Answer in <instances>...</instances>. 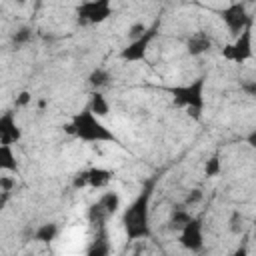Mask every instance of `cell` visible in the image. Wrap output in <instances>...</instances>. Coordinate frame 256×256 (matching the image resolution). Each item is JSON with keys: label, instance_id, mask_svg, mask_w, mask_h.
Listing matches in <instances>:
<instances>
[{"label": "cell", "instance_id": "30", "mask_svg": "<svg viewBox=\"0 0 256 256\" xmlns=\"http://www.w3.org/2000/svg\"><path fill=\"white\" fill-rule=\"evenodd\" d=\"M254 238H256V224H254Z\"/></svg>", "mask_w": 256, "mask_h": 256}, {"label": "cell", "instance_id": "5", "mask_svg": "<svg viewBox=\"0 0 256 256\" xmlns=\"http://www.w3.org/2000/svg\"><path fill=\"white\" fill-rule=\"evenodd\" d=\"M76 14L82 24H100L108 16H112V6L108 0H90L82 2L76 8Z\"/></svg>", "mask_w": 256, "mask_h": 256}, {"label": "cell", "instance_id": "26", "mask_svg": "<svg viewBox=\"0 0 256 256\" xmlns=\"http://www.w3.org/2000/svg\"><path fill=\"white\" fill-rule=\"evenodd\" d=\"M230 230H232L234 234H238V232L242 230V216H240L238 212H234V214H232V220H230Z\"/></svg>", "mask_w": 256, "mask_h": 256}, {"label": "cell", "instance_id": "14", "mask_svg": "<svg viewBox=\"0 0 256 256\" xmlns=\"http://www.w3.org/2000/svg\"><path fill=\"white\" fill-rule=\"evenodd\" d=\"M0 168L6 172L18 170V162H16V154L12 152V146H0Z\"/></svg>", "mask_w": 256, "mask_h": 256}, {"label": "cell", "instance_id": "13", "mask_svg": "<svg viewBox=\"0 0 256 256\" xmlns=\"http://www.w3.org/2000/svg\"><path fill=\"white\" fill-rule=\"evenodd\" d=\"M88 108H90V112H92L94 116H98V118H104V116H108V112H110V106H108L104 94H100L98 90H94V92L90 94V104H88Z\"/></svg>", "mask_w": 256, "mask_h": 256}, {"label": "cell", "instance_id": "2", "mask_svg": "<svg viewBox=\"0 0 256 256\" xmlns=\"http://www.w3.org/2000/svg\"><path fill=\"white\" fill-rule=\"evenodd\" d=\"M66 130L70 134H74L78 140H84V142H114V144H120V140L114 136V132L110 128H106L100 122V118L90 112L88 106L82 112L72 116Z\"/></svg>", "mask_w": 256, "mask_h": 256}, {"label": "cell", "instance_id": "20", "mask_svg": "<svg viewBox=\"0 0 256 256\" xmlns=\"http://www.w3.org/2000/svg\"><path fill=\"white\" fill-rule=\"evenodd\" d=\"M14 180L12 178H8V176H2L0 178V192H2V198H0V206H4L6 204V200H8V196H10V192H12V188H14Z\"/></svg>", "mask_w": 256, "mask_h": 256}, {"label": "cell", "instance_id": "8", "mask_svg": "<svg viewBox=\"0 0 256 256\" xmlns=\"http://www.w3.org/2000/svg\"><path fill=\"white\" fill-rule=\"evenodd\" d=\"M180 246L186 248L188 252L192 254H198L202 248H204V234H202V218H192L184 230L180 232V238H178Z\"/></svg>", "mask_w": 256, "mask_h": 256}, {"label": "cell", "instance_id": "1", "mask_svg": "<svg viewBox=\"0 0 256 256\" xmlns=\"http://www.w3.org/2000/svg\"><path fill=\"white\" fill-rule=\"evenodd\" d=\"M154 180H150L144 190L134 198V202L124 210L122 224L128 240H146L152 236L150 228V198H152Z\"/></svg>", "mask_w": 256, "mask_h": 256}, {"label": "cell", "instance_id": "3", "mask_svg": "<svg viewBox=\"0 0 256 256\" xmlns=\"http://www.w3.org/2000/svg\"><path fill=\"white\" fill-rule=\"evenodd\" d=\"M204 82L206 76H198L196 80L182 84V86H170L166 88L168 94H172L174 102L180 106H186L190 110V114H194L196 118H200V112L204 108Z\"/></svg>", "mask_w": 256, "mask_h": 256}, {"label": "cell", "instance_id": "19", "mask_svg": "<svg viewBox=\"0 0 256 256\" xmlns=\"http://www.w3.org/2000/svg\"><path fill=\"white\" fill-rule=\"evenodd\" d=\"M30 40H32V28H30V26H22V28L14 30V34H12L14 46H24V44H28Z\"/></svg>", "mask_w": 256, "mask_h": 256}, {"label": "cell", "instance_id": "23", "mask_svg": "<svg viewBox=\"0 0 256 256\" xmlns=\"http://www.w3.org/2000/svg\"><path fill=\"white\" fill-rule=\"evenodd\" d=\"M240 90H242L246 96H254V98H256V80H250V78L240 80Z\"/></svg>", "mask_w": 256, "mask_h": 256}, {"label": "cell", "instance_id": "6", "mask_svg": "<svg viewBox=\"0 0 256 256\" xmlns=\"http://www.w3.org/2000/svg\"><path fill=\"white\" fill-rule=\"evenodd\" d=\"M158 28H160V22L156 20L140 38H136V40H132L126 48H122V52H120V58L122 60H126V62H138V60H144V56H146V50H148V46H150V42L154 40V36H156V32H158Z\"/></svg>", "mask_w": 256, "mask_h": 256}, {"label": "cell", "instance_id": "18", "mask_svg": "<svg viewBox=\"0 0 256 256\" xmlns=\"http://www.w3.org/2000/svg\"><path fill=\"white\" fill-rule=\"evenodd\" d=\"M106 218H108V212L102 208L100 202H94V204L88 208V220H90L92 224H102Z\"/></svg>", "mask_w": 256, "mask_h": 256}, {"label": "cell", "instance_id": "17", "mask_svg": "<svg viewBox=\"0 0 256 256\" xmlns=\"http://www.w3.org/2000/svg\"><path fill=\"white\" fill-rule=\"evenodd\" d=\"M98 202H100V204H102V208L108 212V216H110V214H114V212L120 208V196H118L116 192H112V190H110V192H104V194L100 196V200H98Z\"/></svg>", "mask_w": 256, "mask_h": 256}, {"label": "cell", "instance_id": "28", "mask_svg": "<svg viewBox=\"0 0 256 256\" xmlns=\"http://www.w3.org/2000/svg\"><path fill=\"white\" fill-rule=\"evenodd\" d=\"M230 256H248V250H246V246H238Z\"/></svg>", "mask_w": 256, "mask_h": 256}, {"label": "cell", "instance_id": "16", "mask_svg": "<svg viewBox=\"0 0 256 256\" xmlns=\"http://www.w3.org/2000/svg\"><path fill=\"white\" fill-rule=\"evenodd\" d=\"M56 234H58V226L54 224V222H46V224H40L38 228H36V232H34V240H38V242H52L54 238H56Z\"/></svg>", "mask_w": 256, "mask_h": 256}, {"label": "cell", "instance_id": "10", "mask_svg": "<svg viewBox=\"0 0 256 256\" xmlns=\"http://www.w3.org/2000/svg\"><path fill=\"white\" fill-rule=\"evenodd\" d=\"M212 48V38L204 32V30H198L194 32L188 40H186V50L190 56H200L204 52H208Z\"/></svg>", "mask_w": 256, "mask_h": 256}, {"label": "cell", "instance_id": "15", "mask_svg": "<svg viewBox=\"0 0 256 256\" xmlns=\"http://www.w3.org/2000/svg\"><path fill=\"white\" fill-rule=\"evenodd\" d=\"M110 80H112V76H110V72H108L106 68H96V70H92L90 76H88V84H90L94 90L108 86Z\"/></svg>", "mask_w": 256, "mask_h": 256}, {"label": "cell", "instance_id": "4", "mask_svg": "<svg viewBox=\"0 0 256 256\" xmlns=\"http://www.w3.org/2000/svg\"><path fill=\"white\" fill-rule=\"evenodd\" d=\"M222 56L230 62H244L252 58V22L236 36V40L224 46Z\"/></svg>", "mask_w": 256, "mask_h": 256}, {"label": "cell", "instance_id": "24", "mask_svg": "<svg viewBox=\"0 0 256 256\" xmlns=\"http://www.w3.org/2000/svg\"><path fill=\"white\" fill-rule=\"evenodd\" d=\"M148 28L142 24V22H138V24H134V26H130V30H128V34H130V38L132 40H136V38H140L144 32H146Z\"/></svg>", "mask_w": 256, "mask_h": 256}, {"label": "cell", "instance_id": "9", "mask_svg": "<svg viewBox=\"0 0 256 256\" xmlns=\"http://www.w3.org/2000/svg\"><path fill=\"white\" fill-rule=\"evenodd\" d=\"M22 138V132L16 124V116L12 110L0 116V146H12Z\"/></svg>", "mask_w": 256, "mask_h": 256}, {"label": "cell", "instance_id": "11", "mask_svg": "<svg viewBox=\"0 0 256 256\" xmlns=\"http://www.w3.org/2000/svg\"><path fill=\"white\" fill-rule=\"evenodd\" d=\"M190 220H192V214L186 210V206H184V204H182V206H176V208L172 210V214H170L168 228H170V230H178V232H182L184 226H186Z\"/></svg>", "mask_w": 256, "mask_h": 256}, {"label": "cell", "instance_id": "7", "mask_svg": "<svg viewBox=\"0 0 256 256\" xmlns=\"http://www.w3.org/2000/svg\"><path fill=\"white\" fill-rule=\"evenodd\" d=\"M220 16H222L226 28L230 30V34H234V36H238V34L252 22V18L248 16L246 6H244L242 2H232V4H228V6L220 12Z\"/></svg>", "mask_w": 256, "mask_h": 256}, {"label": "cell", "instance_id": "21", "mask_svg": "<svg viewBox=\"0 0 256 256\" xmlns=\"http://www.w3.org/2000/svg\"><path fill=\"white\" fill-rule=\"evenodd\" d=\"M204 174L210 176V178L220 174V156H218V154H214V156L206 162V166H204Z\"/></svg>", "mask_w": 256, "mask_h": 256}, {"label": "cell", "instance_id": "22", "mask_svg": "<svg viewBox=\"0 0 256 256\" xmlns=\"http://www.w3.org/2000/svg\"><path fill=\"white\" fill-rule=\"evenodd\" d=\"M202 190L200 188H194V190H190L188 194H186V198H184V206H194V204H198L200 200H202Z\"/></svg>", "mask_w": 256, "mask_h": 256}, {"label": "cell", "instance_id": "25", "mask_svg": "<svg viewBox=\"0 0 256 256\" xmlns=\"http://www.w3.org/2000/svg\"><path fill=\"white\" fill-rule=\"evenodd\" d=\"M74 188H82V186H88V170H84V172H78L76 176H74Z\"/></svg>", "mask_w": 256, "mask_h": 256}, {"label": "cell", "instance_id": "12", "mask_svg": "<svg viewBox=\"0 0 256 256\" xmlns=\"http://www.w3.org/2000/svg\"><path fill=\"white\" fill-rule=\"evenodd\" d=\"M112 180V172L106 168H90L88 170V186L92 188H104Z\"/></svg>", "mask_w": 256, "mask_h": 256}, {"label": "cell", "instance_id": "27", "mask_svg": "<svg viewBox=\"0 0 256 256\" xmlns=\"http://www.w3.org/2000/svg\"><path fill=\"white\" fill-rule=\"evenodd\" d=\"M30 98H32V96H30L28 92H22V94L18 96V100H16V106H26V104L30 102Z\"/></svg>", "mask_w": 256, "mask_h": 256}, {"label": "cell", "instance_id": "29", "mask_svg": "<svg viewBox=\"0 0 256 256\" xmlns=\"http://www.w3.org/2000/svg\"><path fill=\"white\" fill-rule=\"evenodd\" d=\"M246 140H248V144H250L252 148H256V130H252V132L248 134V138H246Z\"/></svg>", "mask_w": 256, "mask_h": 256}]
</instances>
